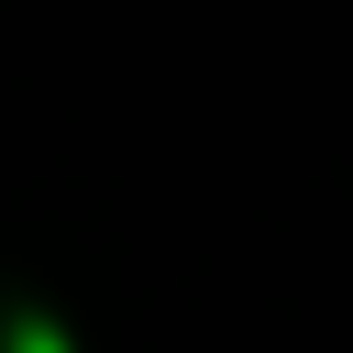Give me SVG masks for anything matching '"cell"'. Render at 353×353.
I'll use <instances>...</instances> for the list:
<instances>
[{
	"label": "cell",
	"instance_id": "cell-1",
	"mask_svg": "<svg viewBox=\"0 0 353 353\" xmlns=\"http://www.w3.org/2000/svg\"><path fill=\"white\" fill-rule=\"evenodd\" d=\"M22 353H66V342H55V331H22Z\"/></svg>",
	"mask_w": 353,
	"mask_h": 353
}]
</instances>
